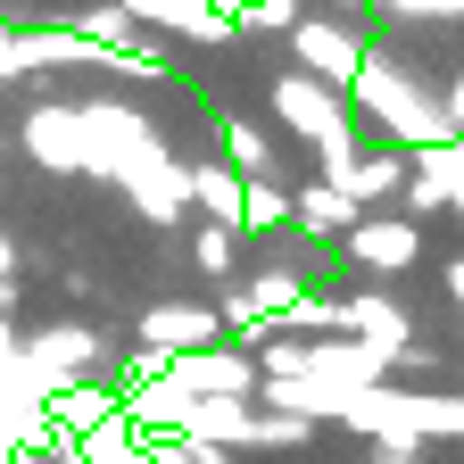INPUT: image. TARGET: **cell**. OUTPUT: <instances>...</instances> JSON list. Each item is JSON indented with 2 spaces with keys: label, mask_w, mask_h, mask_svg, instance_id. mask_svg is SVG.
Wrapping results in <instances>:
<instances>
[{
  "label": "cell",
  "mask_w": 464,
  "mask_h": 464,
  "mask_svg": "<svg viewBox=\"0 0 464 464\" xmlns=\"http://www.w3.org/2000/svg\"><path fill=\"white\" fill-rule=\"evenodd\" d=\"M348 92H357V108L373 116V125L390 133V141H406V150H448V141H464L456 125H448V108H440V92H423L415 75H406L398 67V58L390 50H365V75L357 83H348Z\"/></svg>",
  "instance_id": "obj_1"
},
{
  "label": "cell",
  "mask_w": 464,
  "mask_h": 464,
  "mask_svg": "<svg viewBox=\"0 0 464 464\" xmlns=\"http://www.w3.org/2000/svg\"><path fill=\"white\" fill-rule=\"evenodd\" d=\"M158 390L174 398H224V406H249L257 398V357L249 348H199V357H174L158 373Z\"/></svg>",
  "instance_id": "obj_2"
},
{
  "label": "cell",
  "mask_w": 464,
  "mask_h": 464,
  "mask_svg": "<svg viewBox=\"0 0 464 464\" xmlns=\"http://www.w3.org/2000/svg\"><path fill=\"white\" fill-rule=\"evenodd\" d=\"M290 50H299V75L307 83H324V92H348L365 75V34H348V25H332V17H299L290 25Z\"/></svg>",
  "instance_id": "obj_3"
},
{
  "label": "cell",
  "mask_w": 464,
  "mask_h": 464,
  "mask_svg": "<svg viewBox=\"0 0 464 464\" xmlns=\"http://www.w3.org/2000/svg\"><path fill=\"white\" fill-rule=\"evenodd\" d=\"M340 340L373 348L382 365H398L406 348H415V324L398 315V299H382V290H357V299H340Z\"/></svg>",
  "instance_id": "obj_4"
},
{
  "label": "cell",
  "mask_w": 464,
  "mask_h": 464,
  "mask_svg": "<svg viewBox=\"0 0 464 464\" xmlns=\"http://www.w3.org/2000/svg\"><path fill=\"white\" fill-rule=\"evenodd\" d=\"M216 348V307H191V299H166V307H141V357H199Z\"/></svg>",
  "instance_id": "obj_5"
},
{
  "label": "cell",
  "mask_w": 464,
  "mask_h": 464,
  "mask_svg": "<svg viewBox=\"0 0 464 464\" xmlns=\"http://www.w3.org/2000/svg\"><path fill=\"white\" fill-rule=\"evenodd\" d=\"M357 266H373V274H406L423 257V224H406V216H357V232L340 241Z\"/></svg>",
  "instance_id": "obj_6"
},
{
  "label": "cell",
  "mask_w": 464,
  "mask_h": 464,
  "mask_svg": "<svg viewBox=\"0 0 464 464\" xmlns=\"http://www.w3.org/2000/svg\"><path fill=\"white\" fill-rule=\"evenodd\" d=\"M274 108H282V125L299 133V141H332V133L348 125L340 92H324V83H307V75H282V83H274Z\"/></svg>",
  "instance_id": "obj_7"
},
{
  "label": "cell",
  "mask_w": 464,
  "mask_h": 464,
  "mask_svg": "<svg viewBox=\"0 0 464 464\" xmlns=\"http://www.w3.org/2000/svg\"><path fill=\"white\" fill-rule=\"evenodd\" d=\"M25 150H34L42 166H92L83 108H34V116H25Z\"/></svg>",
  "instance_id": "obj_8"
},
{
  "label": "cell",
  "mask_w": 464,
  "mask_h": 464,
  "mask_svg": "<svg viewBox=\"0 0 464 464\" xmlns=\"http://www.w3.org/2000/svg\"><path fill=\"white\" fill-rule=\"evenodd\" d=\"M357 199L348 191H332V183H307V191H290V224L307 232V241H348V232H357Z\"/></svg>",
  "instance_id": "obj_9"
},
{
  "label": "cell",
  "mask_w": 464,
  "mask_h": 464,
  "mask_svg": "<svg viewBox=\"0 0 464 464\" xmlns=\"http://www.w3.org/2000/svg\"><path fill=\"white\" fill-rule=\"evenodd\" d=\"M133 25H183L191 42H232V17H216L208 0H116Z\"/></svg>",
  "instance_id": "obj_10"
},
{
  "label": "cell",
  "mask_w": 464,
  "mask_h": 464,
  "mask_svg": "<svg viewBox=\"0 0 464 464\" xmlns=\"http://www.w3.org/2000/svg\"><path fill=\"white\" fill-rule=\"evenodd\" d=\"M183 191H191V208H208V224H224V232H241V174L232 166H183Z\"/></svg>",
  "instance_id": "obj_11"
},
{
  "label": "cell",
  "mask_w": 464,
  "mask_h": 464,
  "mask_svg": "<svg viewBox=\"0 0 464 464\" xmlns=\"http://www.w3.org/2000/svg\"><path fill=\"white\" fill-rule=\"evenodd\" d=\"M340 191H348V199H357V208L373 216L382 199H398V191H406V158H398V150H373V158H357V174H348Z\"/></svg>",
  "instance_id": "obj_12"
},
{
  "label": "cell",
  "mask_w": 464,
  "mask_h": 464,
  "mask_svg": "<svg viewBox=\"0 0 464 464\" xmlns=\"http://www.w3.org/2000/svg\"><path fill=\"white\" fill-rule=\"evenodd\" d=\"M133 199H141V216H158V224H174V216H183L191 208V191H183V166H141L133 174Z\"/></svg>",
  "instance_id": "obj_13"
},
{
  "label": "cell",
  "mask_w": 464,
  "mask_h": 464,
  "mask_svg": "<svg viewBox=\"0 0 464 464\" xmlns=\"http://www.w3.org/2000/svg\"><path fill=\"white\" fill-rule=\"evenodd\" d=\"M191 266L224 282L232 266H241V232H224V224H199V232H191Z\"/></svg>",
  "instance_id": "obj_14"
},
{
  "label": "cell",
  "mask_w": 464,
  "mask_h": 464,
  "mask_svg": "<svg viewBox=\"0 0 464 464\" xmlns=\"http://www.w3.org/2000/svg\"><path fill=\"white\" fill-rule=\"evenodd\" d=\"M282 224H290V191L241 183V232H282Z\"/></svg>",
  "instance_id": "obj_15"
},
{
  "label": "cell",
  "mask_w": 464,
  "mask_h": 464,
  "mask_svg": "<svg viewBox=\"0 0 464 464\" xmlns=\"http://www.w3.org/2000/svg\"><path fill=\"white\" fill-rule=\"evenodd\" d=\"M266 25H282V34H290V25H299V0H257V9L232 25V34H266Z\"/></svg>",
  "instance_id": "obj_16"
},
{
  "label": "cell",
  "mask_w": 464,
  "mask_h": 464,
  "mask_svg": "<svg viewBox=\"0 0 464 464\" xmlns=\"http://www.w3.org/2000/svg\"><path fill=\"white\" fill-rule=\"evenodd\" d=\"M382 17H464V0H373Z\"/></svg>",
  "instance_id": "obj_17"
},
{
  "label": "cell",
  "mask_w": 464,
  "mask_h": 464,
  "mask_svg": "<svg viewBox=\"0 0 464 464\" xmlns=\"http://www.w3.org/2000/svg\"><path fill=\"white\" fill-rule=\"evenodd\" d=\"M440 108H448V125H456V133H464V67H456V83H448V92H440Z\"/></svg>",
  "instance_id": "obj_18"
},
{
  "label": "cell",
  "mask_w": 464,
  "mask_h": 464,
  "mask_svg": "<svg viewBox=\"0 0 464 464\" xmlns=\"http://www.w3.org/2000/svg\"><path fill=\"white\" fill-rule=\"evenodd\" d=\"M448 208L464 216V150H456V174H448Z\"/></svg>",
  "instance_id": "obj_19"
},
{
  "label": "cell",
  "mask_w": 464,
  "mask_h": 464,
  "mask_svg": "<svg viewBox=\"0 0 464 464\" xmlns=\"http://www.w3.org/2000/svg\"><path fill=\"white\" fill-rule=\"evenodd\" d=\"M208 9H216V17H232V25H241V17L257 9V0H208Z\"/></svg>",
  "instance_id": "obj_20"
},
{
  "label": "cell",
  "mask_w": 464,
  "mask_h": 464,
  "mask_svg": "<svg viewBox=\"0 0 464 464\" xmlns=\"http://www.w3.org/2000/svg\"><path fill=\"white\" fill-rule=\"evenodd\" d=\"M448 299H456V315H464V257L448 266Z\"/></svg>",
  "instance_id": "obj_21"
},
{
  "label": "cell",
  "mask_w": 464,
  "mask_h": 464,
  "mask_svg": "<svg viewBox=\"0 0 464 464\" xmlns=\"http://www.w3.org/2000/svg\"><path fill=\"white\" fill-rule=\"evenodd\" d=\"M17 274V241H9V232H0V282H9Z\"/></svg>",
  "instance_id": "obj_22"
},
{
  "label": "cell",
  "mask_w": 464,
  "mask_h": 464,
  "mask_svg": "<svg viewBox=\"0 0 464 464\" xmlns=\"http://www.w3.org/2000/svg\"><path fill=\"white\" fill-rule=\"evenodd\" d=\"M373 464H415V456H406V448H373Z\"/></svg>",
  "instance_id": "obj_23"
},
{
  "label": "cell",
  "mask_w": 464,
  "mask_h": 464,
  "mask_svg": "<svg viewBox=\"0 0 464 464\" xmlns=\"http://www.w3.org/2000/svg\"><path fill=\"white\" fill-rule=\"evenodd\" d=\"M340 9H373V0H340Z\"/></svg>",
  "instance_id": "obj_24"
},
{
  "label": "cell",
  "mask_w": 464,
  "mask_h": 464,
  "mask_svg": "<svg viewBox=\"0 0 464 464\" xmlns=\"http://www.w3.org/2000/svg\"><path fill=\"white\" fill-rule=\"evenodd\" d=\"M456 390H464V365H456Z\"/></svg>",
  "instance_id": "obj_25"
}]
</instances>
